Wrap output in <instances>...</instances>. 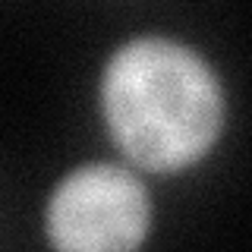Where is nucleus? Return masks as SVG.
I'll return each instance as SVG.
<instances>
[{
  "instance_id": "2",
  "label": "nucleus",
  "mask_w": 252,
  "mask_h": 252,
  "mask_svg": "<svg viewBox=\"0 0 252 252\" xmlns=\"http://www.w3.org/2000/svg\"><path fill=\"white\" fill-rule=\"evenodd\" d=\"M152 230V195L136 170L110 161L73 167L44 205V233L63 252H123Z\"/></svg>"
},
{
  "instance_id": "1",
  "label": "nucleus",
  "mask_w": 252,
  "mask_h": 252,
  "mask_svg": "<svg viewBox=\"0 0 252 252\" xmlns=\"http://www.w3.org/2000/svg\"><path fill=\"white\" fill-rule=\"evenodd\" d=\"M101 114L110 142L132 167L177 173L215 148L227 94L195 47L167 35H136L104 63Z\"/></svg>"
}]
</instances>
